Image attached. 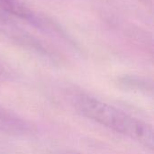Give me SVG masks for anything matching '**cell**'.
I'll use <instances>...</instances> for the list:
<instances>
[{"mask_svg": "<svg viewBox=\"0 0 154 154\" xmlns=\"http://www.w3.org/2000/svg\"><path fill=\"white\" fill-rule=\"evenodd\" d=\"M75 107L86 118L153 150V130L146 122L88 95L77 97Z\"/></svg>", "mask_w": 154, "mask_h": 154, "instance_id": "1", "label": "cell"}, {"mask_svg": "<svg viewBox=\"0 0 154 154\" xmlns=\"http://www.w3.org/2000/svg\"><path fill=\"white\" fill-rule=\"evenodd\" d=\"M0 132L14 135H24L31 132V127L21 117L0 108Z\"/></svg>", "mask_w": 154, "mask_h": 154, "instance_id": "2", "label": "cell"}, {"mask_svg": "<svg viewBox=\"0 0 154 154\" xmlns=\"http://www.w3.org/2000/svg\"><path fill=\"white\" fill-rule=\"evenodd\" d=\"M0 11L20 19L25 20L32 25L41 26L42 21L29 8L17 0H0Z\"/></svg>", "mask_w": 154, "mask_h": 154, "instance_id": "3", "label": "cell"}, {"mask_svg": "<svg viewBox=\"0 0 154 154\" xmlns=\"http://www.w3.org/2000/svg\"><path fill=\"white\" fill-rule=\"evenodd\" d=\"M13 20L9 14L0 11V28L1 29H10L13 28Z\"/></svg>", "mask_w": 154, "mask_h": 154, "instance_id": "4", "label": "cell"}, {"mask_svg": "<svg viewBox=\"0 0 154 154\" xmlns=\"http://www.w3.org/2000/svg\"><path fill=\"white\" fill-rule=\"evenodd\" d=\"M60 154H78V153H74V152H62V153Z\"/></svg>", "mask_w": 154, "mask_h": 154, "instance_id": "5", "label": "cell"}]
</instances>
